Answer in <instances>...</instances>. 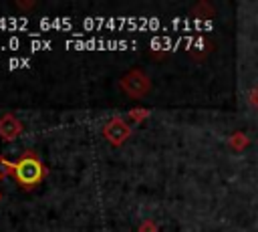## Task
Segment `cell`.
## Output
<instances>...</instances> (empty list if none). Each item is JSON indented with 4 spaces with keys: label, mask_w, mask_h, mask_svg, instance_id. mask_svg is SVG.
<instances>
[{
    "label": "cell",
    "mask_w": 258,
    "mask_h": 232,
    "mask_svg": "<svg viewBox=\"0 0 258 232\" xmlns=\"http://www.w3.org/2000/svg\"><path fill=\"white\" fill-rule=\"evenodd\" d=\"M46 176V167L36 151L26 149L20 153V157L14 161L12 178L22 190H34Z\"/></svg>",
    "instance_id": "6da1fadb"
},
{
    "label": "cell",
    "mask_w": 258,
    "mask_h": 232,
    "mask_svg": "<svg viewBox=\"0 0 258 232\" xmlns=\"http://www.w3.org/2000/svg\"><path fill=\"white\" fill-rule=\"evenodd\" d=\"M119 85H121V89H123L127 95H131V97H143V95L151 89L149 79H147L141 71H131V73H127V75L119 81Z\"/></svg>",
    "instance_id": "7a4b0ae2"
},
{
    "label": "cell",
    "mask_w": 258,
    "mask_h": 232,
    "mask_svg": "<svg viewBox=\"0 0 258 232\" xmlns=\"http://www.w3.org/2000/svg\"><path fill=\"white\" fill-rule=\"evenodd\" d=\"M103 135H105V139H107L109 143L121 145V143L131 135V127H129L121 117H115V119H111L109 123H105Z\"/></svg>",
    "instance_id": "3957f363"
},
{
    "label": "cell",
    "mask_w": 258,
    "mask_h": 232,
    "mask_svg": "<svg viewBox=\"0 0 258 232\" xmlns=\"http://www.w3.org/2000/svg\"><path fill=\"white\" fill-rule=\"evenodd\" d=\"M22 123L12 115V113H6L0 117V137L6 139V141H14L18 135H22Z\"/></svg>",
    "instance_id": "277c9868"
},
{
    "label": "cell",
    "mask_w": 258,
    "mask_h": 232,
    "mask_svg": "<svg viewBox=\"0 0 258 232\" xmlns=\"http://www.w3.org/2000/svg\"><path fill=\"white\" fill-rule=\"evenodd\" d=\"M12 171H14V161H10L4 155H0V180L12 178Z\"/></svg>",
    "instance_id": "5b68a950"
},
{
    "label": "cell",
    "mask_w": 258,
    "mask_h": 232,
    "mask_svg": "<svg viewBox=\"0 0 258 232\" xmlns=\"http://www.w3.org/2000/svg\"><path fill=\"white\" fill-rule=\"evenodd\" d=\"M129 117L135 119V121H141L143 117H147V111H145V109H133V111L129 113Z\"/></svg>",
    "instance_id": "8992f818"
},
{
    "label": "cell",
    "mask_w": 258,
    "mask_h": 232,
    "mask_svg": "<svg viewBox=\"0 0 258 232\" xmlns=\"http://www.w3.org/2000/svg\"><path fill=\"white\" fill-rule=\"evenodd\" d=\"M157 230V226L151 222V220H147V222H143L141 226H139V232H155Z\"/></svg>",
    "instance_id": "52a82bcc"
},
{
    "label": "cell",
    "mask_w": 258,
    "mask_h": 232,
    "mask_svg": "<svg viewBox=\"0 0 258 232\" xmlns=\"http://www.w3.org/2000/svg\"><path fill=\"white\" fill-rule=\"evenodd\" d=\"M0 198H2V194H0Z\"/></svg>",
    "instance_id": "ba28073f"
}]
</instances>
